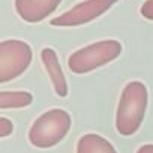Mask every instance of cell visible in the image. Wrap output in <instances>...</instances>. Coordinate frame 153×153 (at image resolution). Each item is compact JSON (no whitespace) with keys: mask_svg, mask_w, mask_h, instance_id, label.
I'll list each match as a JSON object with an SVG mask.
<instances>
[{"mask_svg":"<svg viewBox=\"0 0 153 153\" xmlns=\"http://www.w3.org/2000/svg\"><path fill=\"white\" fill-rule=\"evenodd\" d=\"M147 87L141 81H131L125 86L116 113V129L120 135H134L146 116Z\"/></svg>","mask_w":153,"mask_h":153,"instance_id":"1","label":"cell"},{"mask_svg":"<svg viewBox=\"0 0 153 153\" xmlns=\"http://www.w3.org/2000/svg\"><path fill=\"white\" fill-rule=\"evenodd\" d=\"M62 3V0H15V11L26 23H41L50 17Z\"/></svg>","mask_w":153,"mask_h":153,"instance_id":"6","label":"cell"},{"mask_svg":"<svg viewBox=\"0 0 153 153\" xmlns=\"http://www.w3.org/2000/svg\"><path fill=\"white\" fill-rule=\"evenodd\" d=\"M33 102V95L24 90L15 92H0V108H26Z\"/></svg>","mask_w":153,"mask_h":153,"instance_id":"9","label":"cell"},{"mask_svg":"<svg viewBox=\"0 0 153 153\" xmlns=\"http://www.w3.org/2000/svg\"><path fill=\"white\" fill-rule=\"evenodd\" d=\"M120 0H84L76 3L74 8L66 11L65 14L51 20V26L56 27H76L87 24L102 14H105L110 8H113Z\"/></svg>","mask_w":153,"mask_h":153,"instance_id":"5","label":"cell"},{"mask_svg":"<svg viewBox=\"0 0 153 153\" xmlns=\"http://www.w3.org/2000/svg\"><path fill=\"white\" fill-rule=\"evenodd\" d=\"M122 50V44L116 39L98 41L72 53L68 59V68L72 74L76 75L87 74L116 60L120 56Z\"/></svg>","mask_w":153,"mask_h":153,"instance_id":"3","label":"cell"},{"mask_svg":"<svg viewBox=\"0 0 153 153\" xmlns=\"http://www.w3.org/2000/svg\"><path fill=\"white\" fill-rule=\"evenodd\" d=\"M32 48L20 39H6L0 42V83L18 78L32 63Z\"/></svg>","mask_w":153,"mask_h":153,"instance_id":"4","label":"cell"},{"mask_svg":"<svg viewBox=\"0 0 153 153\" xmlns=\"http://www.w3.org/2000/svg\"><path fill=\"white\" fill-rule=\"evenodd\" d=\"M140 14L146 18L153 21V0H146L143 3V6L140 8Z\"/></svg>","mask_w":153,"mask_h":153,"instance_id":"11","label":"cell"},{"mask_svg":"<svg viewBox=\"0 0 153 153\" xmlns=\"http://www.w3.org/2000/svg\"><path fill=\"white\" fill-rule=\"evenodd\" d=\"M71 125L72 119L66 110H48L33 122L29 131V141L32 146L39 149L54 147L68 135Z\"/></svg>","mask_w":153,"mask_h":153,"instance_id":"2","label":"cell"},{"mask_svg":"<svg viewBox=\"0 0 153 153\" xmlns=\"http://www.w3.org/2000/svg\"><path fill=\"white\" fill-rule=\"evenodd\" d=\"M41 60H42V65H44L50 80L54 86L57 96H60V98L68 96V83L65 78V74L62 71L57 53L53 48H44L41 51Z\"/></svg>","mask_w":153,"mask_h":153,"instance_id":"7","label":"cell"},{"mask_svg":"<svg viewBox=\"0 0 153 153\" xmlns=\"http://www.w3.org/2000/svg\"><path fill=\"white\" fill-rule=\"evenodd\" d=\"M137 153H153V144H144V146H141L137 150Z\"/></svg>","mask_w":153,"mask_h":153,"instance_id":"12","label":"cell"},{"mask_svg":"<svg viewBox=\"0 0 153 153\" xmlns=\"http://www.w3.org/2000/svg\"><path fill=\"white\" fill-rule=\"evenodd\" d=\"M76 153H117L114 146L101 135L87 134L76 143Z\"/></svg>","mask_w":153,"mask_h":153,"instance_id":"8","label":"cell"},{"mask_svg":"<svg viewBox=\"0 0 153 153\" xmlns=\"http://www.w3.org/2000/svg\"><path fill=\"white\" fill-rule=\"evenodd\" d=\"M14 132V125L6 117H0V138H6Z\"/></svg>","mask_w":153,"mask_h":153,"instance_id":"10","label":"cell"}]
</instances>
